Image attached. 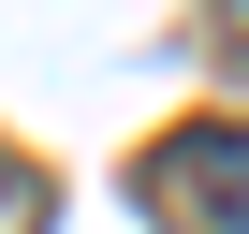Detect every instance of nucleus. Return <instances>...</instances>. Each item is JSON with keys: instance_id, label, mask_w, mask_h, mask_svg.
<instances>
[{"instance_id": "obj_1", "label": "nucleus", "mask_w": 249, "mask_h": 234, "mask_svg": "<svg viewBox=\"0 0 249 234\" xmlns=\"http://www.w3.org/2000/svg\"><path fill=\"white\" fill-rule=\"evenodd\" d=\"M132 190L176 219V234H249V117H191L132 161Z\"/></svg>"}, {"instance_id": "obj_2", "label": "nucleus", "mask_w": 249, "mask_h": 234, "mask_svg": "<svg viewBox=\"0 0 249 234\" xmlns=\"http://www.w3.org/2000/svg\"><path fill=\"white\" fill-rule=\"evenodd\" d=\"M15 205H30V176H15V147H0V219H15Z\"/></svg>"}]
</instances>
